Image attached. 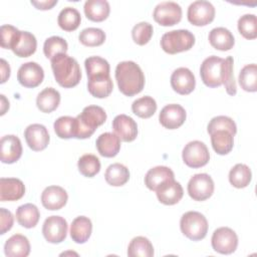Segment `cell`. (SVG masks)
Segmentation results:
<instances>
[{
  "mask_svg": "<svg viewBox=\"0 0 257 257\" xmlns=\"http://www.w3.org/2000/svg\"><path fill=\"white\" fill-rule=\"evenodd\" d=\"M115 79L119 91L126 96L140 93L145 86L144 72L134 61L119 62L115 68Z\"/></svg>",
  "mask_w": 257,
  "mask_h": 257,
  "instance_id": "1",
  "label": "cell"
},
{
  "mask_svg": "<svg viewBox=\"0 0 257 257\" xmlns=\"http://www.w3.org/2000/svg\"><path fill=\"white\" fill-rule=\"evenodd\" d=\"M53 75L57 83L70 88L77 85L81 78V70L78 62L66 53H60L50 59Z\"/></svg>",
  "mask_w": 257,
  "mask_h": 257,
  "instance_id": "2",
  "label": "cell"
},
{
  "mask_svg": "<svg viewBox=\"0 0 257 257\" xmlns=\"http://www.w3.org/2000/svg\"><path fill=\"white\" fill-rule=\"evenodd\" d=\"M105 119L106 113L102 107L98 105L85 106L75 117L74 138L83 140L91 137L97 126L104 123Z\"/></svg>",
  "mask_w": 257,
  "mask_h": 257,
  "instance_id": "3",
  "label": "cell"
},
{
  "mask_svg": "<svg viewBox=\"0 0 257 257\" xmlns=\"http://www.w3.org/2000/svg\"><path fill=\"white\" fill-rule=\"evenodd\" d=\"M195 44L194 34L187 29H178L166 32L161 38V47L169 54L187 51Z\"/></svg>",
  "mask_w": 257,
  "mask_h": 257,
  "instance_id": "4",
  "label": "cell"
},
{
  "mask_svg": "<svg viewBox=\"0 0 257 257\" xmlns=\"http://www.w3.org/2000/svg\"><path fill=\"white\" fill-rule=\"evenodd\" d=\"M180 228L187 238L192 241H199L207 235L208 221L203 214L196 211H189L181 217Z\"/></svg>",
  "mask_w": 257,
  "mask_h": 257,
  "instance_id": "5",
  "label": "cell"
},
{
  "mask_svg": "<svg viewBox=\"0 0 257 257\" xmlns=\"http://www.w3.org/2000/svg\"><path fill=\"white\" fill-rule=\"evenodd\" d=\"M184 163L193 169L204 167L210 160V154L207 146L200 141L188 143L182 153Z\"/></svg>",
  "mask_w": 257,
  "mask_h": 257,
  "instance_id": "6",
  "label": "cell"
},
{
  "mask_svg": "<svg viewBox=\"0 0 257 257\" xmlns=\"http://www.w3.org/2000/svg\"><path fill=\"white\" fill-rule=\"evenodd\" d=\"M223 62V58L215 55L204 59L200 67V75L205 85L209 87H218L222 84Z\"/></svg>",
  "mask_w": 257,
  "mask_h": 257,
  "instance_id": "7",
  "label": "cell"
},
{
  "mask_svg": "<svg viewBox=\"0 0 257 257\" xmlns=\"http://www.w3.org/2000/svg\"><path fill=\"white\" fill-rule=\"evenodd\" d=\"M214 193V182L208 174H196L188 183V194L194 201H205Z\"/></svg>",
  "mask_w": 257,
  "mask_h": 257,
  "instance_id": "8",
  "label": "cell"
},
{
  "mask_svg": "<svg viewBox=\"0 0 257 257\" xmlns=\"http://www.w3.org/2000/svg\"><path fill=\"white\" fill-rule=\"evenodd\" d=\"M213 249L221 254H231L238 246V236L229 227H220L216 229L211 238Z\"/></svg>",
  "mask_w": 257,
  "mask_h": 257,
  "instance_id": "9",
  "label": "cell"
},
{
  "mask_svg": "<svg viewBox=\"0 0 257 257\" xmlns=\"http://www.w3.org/2000/svg\"><path fill=\"white\" fill-rule=\"evenodd\" d=\"M188 20L195 26H205L215 18V7L209 1L198 0L190 4L187 12Z\"/></svg>",
  "mask_w": 257,
  "mask_h": 257,
  "instance_id": "10",
  "label": "cell"
},
{
  "mask_svg": "<svg viewBox=\"0 0 257 257\" xmlns=\"http://www.w3.org/2000/svg\"><path fill=\"white\" fill-rule=\"evenodd\" d=\"M154 19L162 26H173L179 23L182 19L181 6L172 1H165L159 3L153 13Z\"/></svg>",
  "mask_w": 257,
  "mask_h": 257,
  "instance_id": "11",
  "label": "cell"
},
{
  "mask_svg": "<svg viewBox=\"0 0 257 257\" xmlns=\"http://www.w3.org/2000/svg\"><path fill=\"white\" fill-rule=\"evenodd\" d=\"M68 225L66 220L61 216L48 217L42 226V234L46 241L52 244L61 243L67 235Z\"/></svg>",
  "mask_w": 257,
  "mask_h": 257,
  "instance_id": "12",
  "label": "cell"
},
{
  "mask_svg": "<svg viewBox=\"0 0 257 257\" xmlns=\"http://www.w3.org/2000/svg\"><path fill=\"white\" fill-rule=\"evenodd\" d=\"M44 78L43 68L34 61L23 63L17 72V80L19 83L28 88L38 86Z\"/></svg>",
  "mask_w": 257,
  "mask_h": 257,
  "instance_id": "13",
  "label": "cell"
},
{
  "mask_svg": "<svg viewBox=\"0 0 257 257\" xmlns=\"http://www.w3.org/2000/svg\"><path fill=\"white\" fill-rule=\"evenodd\" d=\"M185 108L177 103H171L164 106L159 114L160 123L169 130L180 127L186 120Z\"/></svg>",
  "mask_w": 257,
  "mask_h": 257,
  "instance_id": "14",
  "label": "cell"
},
{
  "mask_svg": "<svg viewBox=\"0 0 257 257\" xmlns=\"http://www.w3.org/2000/svg\"><path fill=\"white\" fill-rule=\"evenodd\" d=\"M171 85L177 93L186 95L195 89L196 79L189 68L179 67L171 75Z\"/></svg>",
  "mask_w": 257,
  "mask_h": 257,
  "instance_id": "15",
  "label": "cell"
},
{
  "mask_svg": "<svg viewBox=\"0 0 257 257\" xmlns=\"http://www.w3.org/2000/svg\"><path fill=\"white\" fill-rule=\"evenodd\" d=\"M25 141L28 147L35 152L43 151L49 143V134L47 128L40 123H32L25 128Z\"/></svg>",
  "mask_w": 257,
  "mask_h": 257,
  "instance_id": "16",
  "label": "cell"
},
{
  "mask_svg": "<svg viewBox=\"0 0 257 257\" xmlns=\"http://www.w3.org/2000/svg\"><path fill=\"white\" fill-rule=\"evenodd\" d=\"M22 155V145L14 135H7L0 142V159L4 164H13L17 162Z\"/></svg>",
  "mask_w": 257,
  "mask_h": 257,
  "instance_id": "17",
  "label": "cell"
},
{
  "mask_svg": "<svg viewBox=\"0 0 257 257\" xmlns=\"http://www.w3.org/2000/svg\"><path fill=\"white\" fill-rule=\"evenodd\" d=\"M114 134L123 142H133L138 136V124L131 116L118 114L112 120Z\"/></svg>",
  "mask_w": 257,
  "mask_h": 257,
  "instance_id": "18",
  "label": "cell"
},
{
  "mask_svg": "<svg viewBox=\"0 0 257 257\" xmlns=\"http://www.w3.org/2000/svg\"><path fill=\"white\" fill-rule=\"evenodd\" d=\"M68 196L66 191L59 186L46 187L41 194L43 207L50 211L59 210L65 206Z\"/></svg>",
  "mask_w": 257,
  "mask_h": 257,
  "instance_id": "19",
  "label": "cell"
},
{
  "mask_svg": "<svg viewBox=\"0 0 257 257\" xmlns=\"http://www.w3.org/2000/svg\"><path fill=\"white\" fill-rule=\"evenodd\" d=\"M158 200L165 205H175L183 198L184 191L179 182L169 180L163 183L156 191Z\"/></svg>",
  "mask_w": 257,
  "mask_h": 257,
  "instance_id": "20",
  "label": "cell"
},
{
  "mask_svg": "<svg viewBox=\"0 0 257 257\" xmlns=\"http://www.w3.org/2000/svg\"><path fill=\"white\" fill-rule=\"evenodd\" d=\"M25 194L23 182L16 178L0 179V201H17Z\"/></svg>",
  "mask_w": 257,
  "mask_h": 257,
  "instance_id": "21",
  "label": "cell"
},
{
  "mask_svg": "<svg viewBox=\"0 0 257 257\" xmlns=\"http://www.w3.org/2000/svg\"><path fill=\"white\" fill-rule=\"evenodd\" d=\"M95 146L100 156L112 158L120 150V139L113 133H103L97 138Z\"/></svg>",
  "mask_w": 257,
  "mask_h": 257,
  "instance_id": "22",
  "label": "cell"
},
{
  "mask_svg": "<svg viewBox=\"0 0 257 257\" xmlns=\"http://www.w3.org/2000/svg\"><path fill=\"white\" fill-rule=\"evenodd\" d=\"M4 253L8 257H26L30 253V243L21 234L12 235L4 245Z\"/></svg>",
  "mask_w": 257,
  "mask_h": 257,
  "instance_id": "23",
  "label": "cell"
},
{
  "mask_svg": "<svg viewBox=\"0 0 257 257\" xmlns=\"http://www.w3.org/2000/svg\"><path fill=\"white\" fill-rule=\"evenodd\" d=\"M175 180L174 172L166 166H157L148 171L145 177V184L151 191H156L163 183Z\"/></svg>",
  "mask_w": 257,
  "mask_h": 257,
  "instance_id": "24",
  "label": "cell"
},
{
  "mask_svg": "<svg viewBox=\"0 0 257 257\" xmlns=\"http://www.w3.org/2000/svg\"><path fill=\"white\" fill-rule=\"evenodd\" d=\"M91 231V221L85 216L76 217L70 225V237L75 243L78 244L85 243L89 239Z\"/></svg>",
  "mask_w": 257,
  "mask_h": 257,
  "instance_id": "25",
  "label": "cell"
},
{
  "mask_svg": "<svg viewBox=\"0 0 257 257\" xmlns=\"http://www.w3.org/2000/svg\"><path fill=\"white\" fill-rule=\"evenodd\" d=\"M210 44L218 50L227 51L233 48L235 44V39L233 34L225 27L213 28L209 33Z\"/></svg>",
  "mask_w": 257,
  "mask_h": 257,
  "instance_id": "26",
  "label": "cell"
},
{
  "mask_svg": "<svg viewBox=\"0 0 257 257\" xmlns=\"http://www.w3.org/2000/svg\"><path fill=\"white\" fill-rule=\"evenodd\" d=\"M84 14L87 19L94 22H101L109 15V4L105 0H87L84 3Z\"/></svg>",
  "mask_w": 257,
  "mask_h": 257,
  "instance_id": "27",
  "label": "cell"
},
{
  "mask_svg": "<svg viewBox=\"0 0 257 257\" xmlns=\"http://www.w3.org/2000/svg\"><path fill=\"white\" fill-rule=\"evenodd\" d=\"M60 102V93L53 87H46L36 97V105L40 111L49 113L55 110Z\"/></svg>",
  "mask_w": 257,
  "mask_h": 257,
  "instance_id": "28",
  "label": "cell"
},
{
  "mask_svg": "<svg viewBox=\"0 0 257 257\" xmlns=\"http://www.w3.org/2000/svg\"><path fill=\"white\" fill-rule=\"evenodd\" d=\"M40 218L38 208L31 203L21 205L16 210V220L24 228L30 229L37 225Z\"/></svg>",
  "mask_w": 257,
  "mask_h": 257,
  "instance_id": "29",
  "label": "cell"
},
{
  "mask_svg": "<svg viewBox=\"0 0 257 257\" xmlns=\"http://www.w3.org/2000/svg\"><path fill=\"white\" fill-rule=\"evenodd\" d=\"M36 47L37 41L35 36L28 31H21L11 50L18 57H28L36 51Z\"/></svg>",
  "mask_w": 257,
  "mask_h": 257,
  "instance_id": "30",
  "label": "cell"
},
{
  "mask_svg": "<svg viewBox=\"0 0 257 257\" xmlns=\"http://www.w3.org/2000/svg\"><path fill=\"white\" fill-rule=\"evenodd\" d=\"M210 136L213 150L218 155H227L232 151L234 146V136L230 132L219 130L213 132Z\"/></svg>",
  "mask_w": 257,
  "mask_h": 257,
  "instance_id": "31",
  "label": "cell"
},
{
  "mask_svg": "<svg viewBox=\"0 0 257 257\" xmlns=\"http://www.w3.org/2000/svg\"><path fill=\"white\" fill-rule=\"evenodd\" d=\"M113 88V83L110 75L89 78L87 81V89L89 93L97 98L107 97Z\"/></svg>",
  "mask_w": 257,
  "mask_h": 257,
  "instance_id": "32",
  "label": "cell"
},
{
  "mask_svg": "<svg viewBox=\"0 0 257 257\" xmlns=\"http://www.w3.org/2000/svg\"><path fill=\"white\" fill-rule=\"evenodd\" d=\"M104 178L106 183L110 186H123L130 179V171L124 165L114 163L107 167L104 174Z\"/></svg>",
  "mask_w": 257,
  "mask_h": 257,
  "instance_id": "33",
  "label": "cell"
},
{
  "mask_svg": "<svg viewBox=\"0 0 257 257\" xmlns=\"http://www.w3.org/2000/svg\"><path fill=\"white\" fill-rule=\"evenodd\" d=\"M88 79L109 75V63L100 56H90L84 61Z\"/></svg>",
  "mask_w": 257,
  "mask_h": 257,
  "instance_id": "34",
  "label": "cell"
},
{
  "mask_svg": "<svg viewBox=\"0 0 257 257\" xmlns=\"http://www.w3.org/2000/svg\"><path fill=\"white\" fill-rule=\"evenodd\" d=\"M81 21L80 13L73 7L63 8L57 18V23L61 29L64 31H74L78 28Z\"/></svg>",
  "mask_w": 257,
  "mask_h": 257,
  "instance_id": "35",
  "label": "cell"
},
{
  "mask_svg": "<svg viewBox=\"0 0 257 257\" xmlns=\"http://www.w3.org/2000/svg\"><path fill=\"white\" fill-rule=\"evenodd\" d=\"M252 179V173L248 166L244 164L235 165L229 172V182L235 188L247 187Z\"/></svg>",
  "mask_w": 257,
  "mask_h": 257,
  "instance_id": "36",
  "label": "cell"
},
{
  "mask_svg": "<svg viewBox=\"0 0 257 257\" xmlns=\"http://www.w3.org/2000/svg\"><path fill=\"white\" fill-rule=\"evenodd\" d=\"M127 255L130 257H152L154 255V247L148 238L138 236L128 244Z\"/></svg>",
  "mask_w": 257,
  "mask_h": 257,
  "instance_id": "37",
  "label": "cell"
},
{
  "mask_svg": "<svg viewBox=\"0 0 257 257\" xmlns=\"http://www.w3.org/2000/svg\"><path fill=\"white\" fill-rule=\"evenodd\" d=\"M238 80L245 91L255 92L257 90V65L255 63L245 65L239 73Z\"/></svg>",
  "mask_w": 257,
  "mask_h": 257,
  "instance_id": "38",
  "label": "cell"
},
{
  "mask_svg": "<svg viewBox=\"0 0 257 257\" xmlns=\"http://www.w3.org/2000/svg\"><path fill=\"white\" fill-rule=\"evenodd\" d=\"M133 112L142 118H149L157 110V102L156 100L149 95L140 97L136 99L132 104Z\"/></svg>",
  "mask_w": 257,
  "mask_h": 257,
  "instance_id": "39",
  "label": "cell"
},
{
  "mask_svg": "<svg viewBox=\"0 0 257 257\" xmlns=\"http://www.w3.org/2000/svg\"><path fill=\"white\" fill-rule=\"evenodd\" d=\"M78 171L87 178H92L100 171V162L98 158L91 154H85L78 159Z\"/></svg>",
  "mask_w": 257,
  "mask_h": 257,
  "instance_id": "40",
  "label": "cell"
},
{
  "mask_svg": "<svg viewBox=\"0 0 257 257\" xmlns=\"http://www.w3.org/2000/svg\"><path fill=\"white\" fill-rule=\"evenodd\" d=\"M80 43L85 46L94 47L101 45L105 40V33L103 30L95 27H88L83 29L78 36Z\"/></svg>",
  "mask_w": 257,
  "mask_h": 257,
  "instance_id": "41",
  "label": "cell"
},
{
  "mask_svg": "<svg viewBox=\"0 0 257 257\" xmlns=\"http://www.w3.org/2000/svg\"><path fill=\"white\" fill-rule=\"evenodd\" d=\"M233 57L228 56L224 59L222 65V84L225 85L226 91L229 95H235L237 92V86L233 73Z\"/></svg>",
  "mask_w": 257,
  "mask_h": 257,
  "instance_id": "42",
  "label": "cell"
},
{
  "mask_svg": "<svg viewBox=\"0 0 257 257\" xmlns=\"http://www.w3.org/2000/svg\"><path fill=\"white\" fill-rule=\"evenodd\" d=\"M238 30L246 39L257 37V19L254 14H245L238 20Z\"/></svg>",
  "mask_w": 257,
  "mask_h": 257,
  "instance_id": "43",
  "label": "cell"
},
{
  "mask_svg": "<svg viewBox=\"0 0 257 257\" xmlns=\"http://www.w3.org/2000/svg\"><path fill=\"white\" fill-rule=\"evenodd\" d=\"M68 48L66 40L59 36H51L47 38L43 45V52L47 58H52L57 54L66 53Z\"/></svg>",
  "mask_w": 257,
  "mask_h": 257,
  "instance_id": "44",
  "label": "cell"
},
{
  "mask_svg": "<svg viewBox=\"0 0 257 257\" xmlns=\"http://www.w3.org/2000/svg\"><path fill=\"white\" fill-rule=\"evenodd\" d=\"M74 121L75 117L64 115L58 117L54 121V132L60 139L74 138Z\"/></svg>",
  "mask_w": 257,
  "mask_h": 257,
  "instance_id": "45",
  "label": "cell"
},
{
  "mask_svg": "<svg viewBox=\"0 0 257 257\" xmlns=\"http://www.w3.org/2000/svg\"><path fill=\"white\" fill-rule=\"evenodd\" d=\"M219 130H226L230 132L233 136H235L237 133V126L235 121L231 117L226 115L215 116L209 121L208 127H207V132L209 135Z\"/></svg>",
  "mask_w": 257,
  "mask_h": 257,
  "instance_id": "46",
  "label": "cell"
},
{
  "mask_svg": "<svg viewBox=\"0 0 257 257\" xmlns=\"http://www.w3.org/2000/svg\"><path fill=\"white\" fill-rule=\"evenodd\" d=\"M154 28L149 22H140L133 27L132 37L138 45L147 44L153 36Z\"/></svg>",
  "mask_w": 257,
  "mask_h": 257,
  "instance_id": "47",
  "label": "cell"
},
{
  "mask_svg": "<svg viewBox=\"0 0 257 257\" xmlns=\"http://www.w3.org/2000/svg\"><path fill=\"white\" fill-rule=\"evenodd\" d=\"M20 30H18L16 27L5 24L2 25L0 28V34H1V46L3 48H8L12 49L14 44L16 43L19 35H20Z\"/></svg>",
  "mask_w": 257,
  "mask_h": 257,
  "instance_id": "48",
  "label": "cell"
},
{
  "mask_svg": "<svg viewBox=\"0 0 257 257\" xmlns=\"http://www.w3.org/2000/svg\"><path fill=\"white\" fill-rule=\"evenodd\" d=\"M14 218L10 211L5 208H0V234H5L13 226Z\"/></svg>",
  "mask_w": 257,
  "mask_h": 257,
  "instance_id": "49",
  "label": "cell"
},
{
  "mask_svg": "<svg viewBox=\"0 0 257 257\" xmlns=\"http://www.w3.org/2000/svg\"><path fill=\"white\" fill-rule=\"evenodd\" d=\"M31 4L39 10H48L51 9L54 5L57 4V0H45V1H31Z\"/></svg>",
  "mask_w": 257,
  "mask_h": 257,
  "instance_id": "50",
  "label": "cell"
},
{
  "mask_svg": "<svg viewBox=\"0 0 257 257\" xmlns=\"http://www.w3.org/2000/svg\"><path fill=\"white\" fill-rule=\"evenodd\" d=\"M1 63V83H4L10 76V66L5 59H0Z\"/></svg>",
  "mask_w": 257,
  "mask_h": 257,
  "instance_id": "51",
  "label": "cell"
},
{
  "mask_svg": "<svg viewBox=\"0 0 257 257\" xmlns=\"http://www.w3.org/2000/svg\"><path fill=\"white\" fill-rule=\"evenodd\" d=\"M0 96H1V103H2V105H1V111H2V110L4 109V105H6L7 107H9V101L5 98V95L1 94Z\"/></svg>",
  "mask_w": 257,
  "mask_h": 257,
  "instance_id": "52",
  "label": "cell"
}]
</instances>
